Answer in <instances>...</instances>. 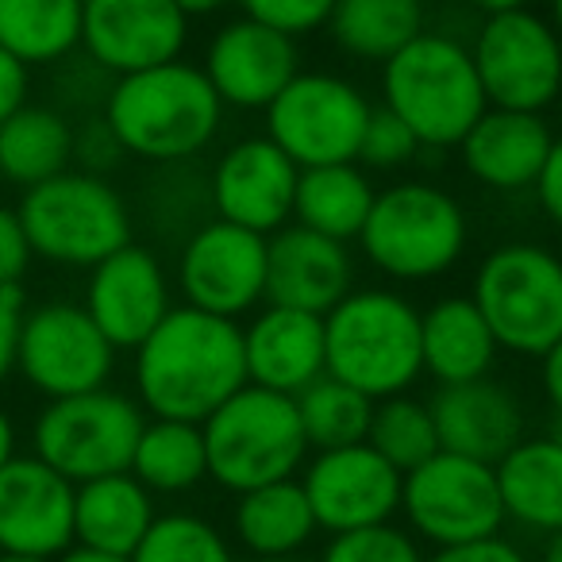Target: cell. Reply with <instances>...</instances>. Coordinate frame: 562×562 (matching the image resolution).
<instances>
[{"instance_id":"9","label":"cell","mask_w":562,"mask_h":562,"mask_svg":"<svg viewBox=\"0 0 562 562\" xmlns=\"http://www.w3.org/2000/svg\"><path fill=\"white\" fill-rule=\"evenodd\" d=\"M143 424H147L143 405L101 385V390L50 401L35 420L32 443L47 467L81 485L89 477L132 470Z\"/></svg>"},{"instance_id":"1","label":"cell","mask_w":562,"mask_h":562,"mask_svg":"<svg viewBox=\"0 0 562 562\" xmlns=\"http://www.w3.org/2000/svg\"><path fill=\"white\" fill-rule=\"evenodd\" d=\"M247 385L243 328L204 308H170L135 347V390L150 416L201 424Z\"/></svg>"},{"instance_id":"18","label":"cell","mask_w":562,"mask_h":562,"mask_svg":"<svg viewBox=\"0 0 562 562\" xmlns=\"http://www.w3.org/2000/svg\"><path fill=\"white\" fill-rule=\"evenodd\" d=\"M301 166L270 135H255L220 155L212 170V209L227 224L273 235L290 224Z\"/></svg>"},{"instance_id":"43","label":"cell","mask_w":562,"mask_h":562,"mask_svg":"<svg viewBox=\"0 0 562 562\" xmlns=\"http://www.w3.org/2000/svg\"><path fill=\"white\" fill-rule=\"evenodd\" d=\"M124 155V147H120V139L112 135V127L104 124V116L97 120L93 127H86V132H74V158H81L86 162L89 173H104L116 166V158Z\"/></svg>"},{"instance_id":"16","label":"cell","mask_w":562,"mask_h":562,"mask_svg":"<svg viewBox=\"0 0 562 562\" xmlns=\"http://www.w3.org/2000/svg\"><path fill=\"white\" fill-rule=\"evenodd\" d=\"M189 16L173 0H86L81 50L104 74H135L181 58Z\"/></svg>"},{"instance_id":"49","label":"cell","mask_w":562,"mask_h":562,"mask_svg":"<svg viewBox=\"0 0 562 562\" xmlns=\"http://www.w3.org/2000/svg\"><path fill=\"white\" fill-rule=\"evenodd\" d=\"M186 16H212V12H220L227 4V0H173Z\"/></svg>"},{"instance_id":"31","label":"cell","mask_w":562,"mask_h":562,"mask_svg":"<svg viewBox=\"0 0 562 562\" xmlns=\"http://www.w3.org/2000/svg\"><path fill=\"white\" fill-rule=\"evenodd\" d=\"M324 27L344 55L385 63L424 32V0H336Z\"/></svg>"},{"instance_id":"44","label":"cell","mask_w":562,"mask_h":562,"mask_svg":"<svg viewBox=\"0 0 562 562\" xmlns=\"http://www.w3.org/2000/svg\"><path fill=\"white\" fill-rule=\"evenodd\" d=\"M27 89H32V66L20 63L12 50L0 47V124L16 109H24Z\"/></svg>"},{"instance_id":"37","label":"cell","mask_w":562,"mask_h":562,"mask_svg":"<svg viewBox=\"0 0 562 562\" xmlns=\"http://www.w3.org/2000/svg\"><path fill=\"white\" fill-rule=\"evenodd\" d=\"M321 562H424V554L413 543V536L390 528V524H374V528H355L331 536Z\"/></svg>"},{"instance_id":"26","label":"cell","mask_w":562,"mask_h":562,"mask_svg":"<svg viewBox=\"0 0 562 562\" xmlns=\"http://www.w3.org/2000/svg\"><path fill=\"white\" fill-rule=\"evenodd\" d=\"M497 351L490 324L470 297H443L420 313V362L439 385L485 378Z\"/></svg>"},{"instance_id":"40","label":"cell","mask_w":562,"mask_h":562,"mask_svg":"<svg viewBox=\"0 0 562 562\" xmlns=\"http://www.w3.org/2000/svg\"><path fill=\"white\" fill-rule=\"evenodd\" d=\"M32 243L20 224V212L0 204V285H20V278L32 266Z\"/></svg>"},{"instance_id":"34","label":"cell","mask_w":562,"mask_h":562,"mask_svg":"<svg viewBox=\"0 0 562 562\" xmlns=\"http://www.w3.org/2000/svg\"><path fill=\"white\" fill-rule=\"evenodd\" d=\"M293 401H297V416H301V428H305L308 447L331 451V447L367 443L374 397L359 393L355 385L339 382L331 374H321Z\"/></svg>"},{"instance_id":"17","label":"cell","mask_w":562,"mask_h":562,"mask_svg":"<svg viewBox=\"0 0 562 562\" xmlns=\"http://www.w3.org/2000/svg\"><path fill=\"white\" fill-rule=\"evenodd\" d=\"M74 493L40 454H12L0 467V551L50 562L74 547Z\"/></svg>"},{"instance_id":"20","label":"cell","mask_w":562,"mask_h":562,"mask_svg":"<svg viewBox=\"0 0 562 562\" xmlns=\"http://www.w3.org/2000/svg\"><path fill=\"white\" fill-rule=\"evenodd\" d=\"M86 313L116 351H135L170 313V285H166L162 262L135 243L112 250L89 270Z\"/></svg>"},{"instance_id":"30","label":"cell","mask_w":562,"mask_h":562,"mask_svg":"<svg viewBox=\"0 0 562 562\" xmlns=\"http://www.w3.org/2000/svg\"><path fill=\"white\" fill-rule=\"evenodd\" d=\"M374 196L378 193L370 186V178L355 162L305 166L297 178L293 216H297V224L313 227V232L347 243L359 239Z\"/></svg>"},{"instance_id":"6","label":"cell","mask_w":562,"mask_h":562,"mask_svg":"<svg viewBox=\"0 0 562 562\" xmlns=\"http://www.w3.org/2000/svg\"><path fill=\"white\" fill-rule=\"evenodd\" d=\"M20 224L35 258L93 270L101 258L132 243V212L124 196L89 170H63L24 189Z\"/></svg>"},{"instance_id":"4","label":"cell","mask_w":562,"mask_h":562,"mask_svg":"<svg viewBox=\"0 0 562 562\" xmlns=\"http://www.w3.org/2000/svg\"><path fill=\"white\" fill-rule=\"evenodd\" d=\"M382 97L420 147H459L490 101L477 81L470 47L451 35L420 32L382 63Z\"/></svg>"},{"instance_id":"45","label":"cell","mask_w":562,"mask_h":562,"mask_svg":"<svg viewBox=\"0 0 562 562\" xmlns=\"http://www.w3.org/2000/svg\"><path fill=\"white\" fill-rule=\"evenodd\" d=\"M536 196L539 209L547 212V220L562 227V139L551 143V155H547L543 170L536 178Z\"/></svg>"},{"instance_id":"3","label":"cell","mask_w":562,"mask_h":562,"mask_svg":"<svg viewBox=\"0 0 562 562\" xmlns=\"http://www.w3.org/2000/svg\"><path fill=\"white\" fill-rule=\"evenodd\" d=\"M324 374L367 397H397L424 374L420 313L401 293L351 290L324 313Z\"/></svg>"},{"instance_id":"48","label":"cell","mask_w":562,"mask_h":562,"mask_svg":"<svg viewBox=\"0 0 562 562\" xmlns=\"http://www.w3.org/2000/svg\"><path fill=\"white\" fill-rule=\"evenodd\" d=\"M16 454V424H12V416L0 408V467Z\"/></svg>"},{"instance_id":"55","label":"cell","mask_w":562,"mask_h":562,"mask_svg":"<svg viewBox=\"0 0 562 562\" xmlns=\"http://www.w3.org/2000/svg\"><path fill=\"white\" fill-rule=\"evenodd\" d=\"M255 562H305V559H297V554H281V559H255Z\"/></svg>"},{"instance_id":"24","label":"cell","mask_w":562,"mask_h":562,"mask_svg":"<svg viewBox=\"0 0 562 562\" xmlns=\"http://www.w3.org/2000/svg\"><path fill=\"white\" fill-rule=\"evenodd\" d=\"M247 382L297 397L324 374V316L270 305L243 331Z\"/></svg>"},{"instance_id":"51","label":"cell","mask_w":562,"mask_h":562,"mask_svg":"<svg viewBox=\"0 0 562 562\" xmlns=\"http://www.w3.org/2000/svg\"><path fill=\"white\" fill-rule=\"evenodd\" d=\"M543 562H562V528H559V531H551V539H547Z\"/></svg>"},{"instance_id":"46","label":"cell","mask_w":562,"mask_h":562,"mask_svg":"<svg viewBox=\"0 0 562 562\" xmlns=\"http://www.w3.org/2000/svg\"><path fill=\"white\" fill-rule=\"evenodd\" d=\"M539 359H543V393H547V401H551L554 413H562V339H554V344L547 347Z\"/></svg>"},{"instance_id":"22","label":"cell","mask_w":562,"mask_h":562,"mask_svg":"<svg viewBox=\"0 0 562 562\" xmlns=\"http://www.w3.org/2000/svg\"><path fill=\"white\" fill-rule=\"evenodd\" d=\"M439 431V451L467 454V459L497 467L524 439V405L497 378L439 385L428 401Z\"/></svg>"},{"instance_id":"12","label":"cell","mask_w":562,"mask_h":562,"mask_svg":"<svg viewBox=\"0 0 562 562\" xmlns=\"http://www.w3.org/2000/svg\"><path fill=\"white\" fill-rule=\"evenodd\" d=\"M370 109L362 89L339 74H297L266 104V135L301 170L355 162Z\"/></svg>"},{"instance_id":"15","label":"cell","mask_w":562,"mask_h":562,"mask_svg":"<svg viewBox=\"0 0 562 562\" xmlns=\"http://www.w3.org/2000/svg\"><path fill=\"white\" fill-rule=\"evenodd\" d=\"M301 485H305L316 524L339 536V531L390 524V516L401 508L405 474L370 443H347L316 451Z\"/></svg>"},{"instance_id":"27","label":"cell","mask_w":562,"mask_h":562,"mask_svg":"<svg viewBox=\"0 0 562 562\" xmlns=\"http://www.w3.org/2000/svg\"><path fill=\"white\" fill-rule=\"evenodd\" d=\"M497 485L508 520L547 536L562 528V443L551 436L520 439L497 462Z\"/></svg>"},{"instance_id":"14","label":"cell","mask_w":562,"mask_h":562,"mask_svg":"<svg viewBox=\"0 0 562 562\" xmlns=\"http://www.w3.org/2000/svg\"><path fill=\"white\" fill-rule=\"evenodd\" d=\"M178 285L186 305L212 316L250 313L266 297V235L220 216L196 227L178 258Z\"/></svg>"},{"instance_id":"32","label":"cell","mask_w":562,"mask_h":562,"mask_svg":"<svg viewBox=\"0 0 562 562\" xmlns=\"http://www.w3.org/2000/svg\"><path fill=\"white\" fill-rule=\"evenodd\" d=\"M86 0H0V47L27 66L63 63L81 47Z\"/></svg>"},{"instance_id":"10","label":"cell","mask_w":562,"mask_h":562,"mask_svg":"<svg viewBox=\"0 0 562 562\" xmlns=\"http://www.w3.org/2000/svg\"><path fill=\"white\" fill-rule=\"evenodd\" d=\"M401 508L416 536L436 547L501 536L508 520L497 467L454 451H436L428 462L408 470L401 485Z\"/></svg>"},{"instance_id":"25","label":"cell","mask_w":562,"mask_h":562,"mask_svg":"<svg viewBox=\"0 0 562 562\" xmlns=\"http://www.w3.org/2000/svg\"><path fill=\"white\" fill-rule=\"evenodd\" d=\"M150 524H155V501L132 470L89 477L74 493V543L81 547L132 559Z\"/></svg>"},{"instance_id":"47","label":"cell","mask_w":562,"mask_h":562,"mask_svg":"<svg viewBox=\"0 0 562 562\" xmlns=\"http://www.w3.org/2000/svg\"><path fill=\"white\" fill-rule=\"evenodd\" d=\"M50 562H132V559H120V554H104V551H93V547H66L58 559Z\"/></svg>"},{"instance_id":"23","label":"cell","mask_w":562,"mask_h":562,"mask_svg":"<svg viewBox=\"0 0 562 562\" xmlns=\"http://www.w3.org/2000/svg\"><path fill=\"white\" fill-rule=\"evenodd\" d=\"M551 127L539 112L485 109L477 124L462 135L459 150L470 178L497 193H520L536 186L547 155H551Z\"/></svg>"},{"instance_id":"53","label":"cell","mask_w":562,"mask_h":562,"mask_svg":"<svg viewBox=\"0 0 562 562\" xmlns=\"http://www.w3.org/2000/svg\"><path fill=\"white\" fill-rule=\"evenodd\" d=\"M547 436H551L554 443H562V413L551 416V431H547Z\"/></svg>"},{"instance_id":"29","label":"cell","mask_w":562,"mask_h":562,"mask_svg":"<svg viewBox=\"0 0 562 562\" xmlns=\"http://www.w3.org/2000/svg\"><path fill=\"white\" fill-rule=\"evenodd\" d=\"M74 162V127L63 112L24 104L0 124V178L32 189Z\"/></svg>"},{"instance_id":"42","label":"cell","mask_w":562,"mask_h":562,"mask_svg":"<svg viewBox=\"0 0 562 562\" xmlns=\"http://www.w3.org/2000/svg\"><path fill=\"white\" fill-rule=\"evenodd\" d=\"M424 562H528V554L516 543H508V539L490 536V539H474V543L436 547V554H428Z\"/></svg>"},{"instance_id":"19","label":"cell","mask_w":562,"mask_h":562,"mask_svg":"<svg viewBox=\"0 0 562 562\" xmlns=\"http://www.w3.org/2000/svg\"><path fill=\"white\" fill-rule=\"evenodd\" d=\"M204 74L227 109H262L301 74L297 40L243 16L220 27L204 55Z\"/></svg>"},{"instance_id":"50","label":"cell","mask_w":562,"mask_h":562,"mask_svg":"<svg viewBox=\"0 0 562 562\" xmlns=\"http://www.w3.org/2000/svg\"><path fill=\"white\" fill-rule=\"evenodd\" d=\"M474 9H482L485 16H493V12H513V9H528V0H470Z\"/></svg>"},{"instance_id":"28","label":"cell","mask_w":562,"mask_h":562,"mask_svg":"<svg viewBox=\"0 0 562 562\" xmlns=\"http://www.w3.org/2000/svg\"><path fill=\"white\" fill-rule=\"evenodd\" d=\"M235 536L255 559H281V554H297L308 539L316 536V516L305 497V485L293 477L258 485V490L239 493L235 505Z\"/></svg>"},{"instance_id":"33","label":"cell","mask_w":562,"mask_h":562,"mask_svg":"<svg viewBox=\"0 0 562 562\" xmlns=\"http://www.w3.org/2000/svg\"><path fill=\"white\" fill-rule=\"evenodd\" d=\"M132 474L139 477L150 493L193 490L201 477H209L201 424L166 420V416L147 420L132 454Z\"/></svg>"},{"instance_id":"21","label":"cell","mask_w":562,"mask_h":562,"mask_svg":"<svg viewBox=\"0 0 562 562\" xmlns=\"http://www.w3.org/2000/svg\"><path fill=\"white\" fill-rule=\"evenodd\" d=\"M355 290V262L347 243L321 235L313 227H278L266 239V301L301 308V313H331Z\"/></svg>"},{"instance_id":"52","label":"cell","mask_w":562,"mask_h":562,"mask_svg":"<svg viewBox=\"0 0 562 562\" xmlns=\"http://www.w3.org/2000/svg\"><path fill=\"white\" fill-rule=\"evenodd\" d=\"M551 24H554V32L562 35V0H551Z\"/></svg>"},{"instance_id":"38","label":"cell","mask_w":562,"mask_h":562,"mask_svg":"<svg viewBox=\"0 0 562 562\" xmlns=\"http://www.w3.org/2000/svg\"><path fill=\"white\" fill-rule=\"evenodd\" d=\"M416 150H420V139L413 135V127L382 104V109H370L355 162L370 166V170H401L405 162H413Z\"/></svg>"},{"instance_id":"35","label":"cell","mask_w":562,"mask_h":562,"mask_svg":"<svg viewBox=\"0 0 562 562\" xmlns=\"http://www.w3.org/2000/svg\"><path fill=\"white\" fill-rule=\"evenodd\" d=\"M367 443L374 447L385 462H393L401 474H408V470H416L420 462H428L431 454L439 451V431H436V420H431L428 401L405 397V393L374 401Z\"/></svg>"},{"instance_id":"8","label":"cell","mask_w":562,"mask_h":562,"mask_svg":"<svg viewBox=\"0 0 562 562\" xmlns=\"http://www.w3.org/2000/svg\"><path fill=\"white\" fill-rule=\"evenodd\" d=\"M470 301L485 316L497 347L543 355L562 339V258L536 243H505L482 258Z\"/></svg>"},{"instance_id":"11","label":"cell","mask_w":562,"mask_h":562,"mask_svg":"<svg viewBox=\"0 0 562 562\" xmlns=\"http://www.w3.org/2000/svg\"><path fill=\"white\" fill-rule=\"evenodd\" d=\"M470 58L493 109L543 112L559 101L562 35L539 12L513 9L485 16Z\"/></svg>"},{"instance_id":"54","label":"cell","mask_w":562,"mask_h":562,"mask_svg":"<svg viewBox=\"0 0 562 562\" xmlns=\"http://www.w3.org/2000/svg\"><path fill=\"white\" fill-rule=\"evenodd\" d=\"M0 562H47V559H32V554H9V551H0Z\"/></svg>"},{"instance_id":"2","label":"cell","mask_w":562,"mask_h":562,"mask_svg":"<svg viewBox=\"0 0 562 562\" xmlns=\"http://www.w3.org/2000/svg\"><path fill=\"white\" fill-rule=\"evenodd\" d=\"M224 101L209 74L181 58L124 74L104 97V124L124 155L147 162H186L201 155L216 139Z\"/></svg>"},{"instance_id":"39","label":"cell","mask_w":562,"mask_h":562,"mask_svg":"<svg viewBox=\"0 0 562 562\" xmlns=\"http://www.w3.org/2000/svg\"><path fill=\"white\" fill-rule=\"evenodd\" d=\"M239 4H243V16L297 40V35H308L328 24L336 0H239Z\"/></svg>"},{"instance_id":"36","label":"cell","mask_w":562,"mask_h":562,"mask_svg":"<svg viewBox=\"0 0 562 562\" xmlns=\"http://www.w3.org/2000/svg\"><path fill=\"white\" fill-rule=\"evenodd\" d=\"M132 562H235L227 539L193 513L155 516Z\"/></svg>"},{"instance_id":"41","label":"cell","mask_w":562,"mask_h":562,"mask_svg":"<svg viewBox=\"0 0 562 562\" xmlns=\"http://www.w3.org/2000/svg\"><path fill=\"white\" fill-rule=\"evenodd\" d=\"M27 316V293L20 285H0V382L16 370L20 328Z\"/></svg>"},{"instance_id":"5","label":"cell","mask_w":562,"mask_h":562,"mask_svg":"<svg viewBox=\"0 0 562 562\" xmlns=\"http://www.w3.org/2000/svg\"><path fill=\"white\" fill-rule=\"evenodd\" d=\"M209 477L232 493L293 477L308 454L297 401L247 382L201 420Z\"/></svg>"},{"instance_id":"7","label":"cell","mask_w":562,"mask_h":562,"mask_svg":"<svg viewBox=\"0 0 562 562\" xmlns=\"http://www.w3.org/2000/svg\"><path fill=\"white\" fill-rule=\"evenodd\" d=\"M467 235V212L447 189L401 181L374 196L359 243L370 266L385 278L428 281L459 262Z\"/></svg>"},{"instance_id":"13","label":"cell","mask_w":562,"mask_h":562,"mask_svg":"<svg viewBox=\"0 0 562 562\" xmlns=\"http://www.w3.org/2000/svg\"><path fill=\"white\" fill-rule=\"evenodd\" d=\"M116 367V347L109 344L86 305L50 301V305L27 308L20 328L16 370L27 378L32 390L43 397H74L109 385Z\"/></svg>"}]
</instances>
